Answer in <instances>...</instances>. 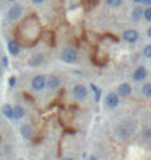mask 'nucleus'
<instances>
[{"label":"nucleus","instance_id":"nucleus-1","mask_svg":"<svg viewBox=\"0 0 151 160\" xmlns=\"http://www.w3.org/2000/svg\"><path fill=\"white\" fill-rule=\"evenodd\" d=\"M62 59L66 63H75L78 60V53L73 50V49H65L62 52Z\"/></svg>","mask_w":151,"mask_h":160},{"label":"nucleus","instance_id":"nucleus-2","mask_svg":"<svg viewBox=\"0 0 151 160\" xmlns=\"http://www.w3.org/2000/svg\"><path fill=\"white\" fill-rule=\"evenodd\" d=\"M31 87H33V90H35V91H41L43 88L46 87V78H44L43 75L34 76L33 81H31Z\"/></svg>","mask_w":151,"mask_h":160},{"label":"nucleus","instance_id":"nucleus-3","mask_svg":"<svg viewBox=\"0 0 151 160\" xmlns=\"http://www.w3.org/2000/svg\"><path fill=\"white\" fill-rule=\"evenodd\" d=\"M87 87L85 85H82V84H76L75 87H73V97L75 99H78V100H84L87 97Z\"/></svg>","mask_w":151,"mask_h":160},{"label":"nucleus","instance_id":"nucleus-4","mask_svg":"<svg viewBox=\"0 0 151 160\" xmlns=\"http://www.w3.org/2000/svg\"><path fill=\"white\" fill-rule=\"evenodd\" d=\"M106 106L110 107V109H114V107H118L119 104V96L118 93H109L107 96H106Z\"/></svg>","mask_w":151,"mask_h":160},{"label":"nucleus","instance_id":"nucleus-5","mask_svg":"<svg viewBox=\"0 0 151 160\" xmlns=\"http://www.w3.org/2000/svg\"><path fill=\"white\" fill-rule=\"evenodd\" d=\"M21 16H22V7H21L19 5H13V6L7 10V18L10 21L18 19Z\"/></svg>","mask_w":151,"mask_h":160},{"label":"nucleus","instance_id":"nucleus-6","mask_svg":"<svg viewBox=\"0 0 151 160\" xmlns=\"http://www.w3.org/2000/svg\"><path fill=\"white\" fill-rule=\"evenodd\" d=\"M60 85V78L59 76H56V75H50L48 78L46 80V87H48L50 90H57Z\"/></svg>","mask_w":151,"mask_h":160},{"label":"nucleus","instance_id":"nucleus-7","mask_svg":"<svg viewBox=\"0 0 151 160\" xmlns=\"http://www.w3.org/2000/svg\"><path fill=\"white\" fill-rule=\"evenodd\" d=\"M123 38H125L128 43H137L139 38V34H138V31H135V29H126L125 33H123Z\"/></svg>","mask_w":151,"mask_h":160},{"label":"nucleus","instance_id":"nucleus-8","mask_svg":"<svg viewBox=\"0 0 151 160\" xmlns=\"http://www.w3.org/2000/svg\"><path fill=\"white\" fill-rule=\"evenodd\" d=\"M132 93V88L129 84H120L118 87V96L119 97H128V96H131Z\"/></svg>","mask_w":151,"mask_h":160},{"label":"nucleus","instance_id":"nucleus-9","mask_svg":"<svg viewBox=\"0 0 151 160\" xmlns=\"http://www.w3.org/2000/svg\"><path fill=\"white\" fill-rule=\"evenodd\" d=\"M147 78V69L144 66H138L134 72V80L135 81H144Z\"/></svg>","mask_w":151,"mask_h":160},{"label":"nucleus","instance_id":"nucleus-10","mask_svg":"<svg viewBox=\"0 0 151 160\" xmlns=\"http://www.w3.org/2000/svg\"><path fill=\"white\" fill-rule=\"evenodd\" d=\"M7 50H9V53L12 54V56H18V54H19V50H21L18 41H15V40L9 41V43H7Z\"/></svg>","mask_w":151,"mask_h":160},{"label":"nucleus","instance_id":"nucleus-11","mask_svg":"<svg viewBox=\"0 0 151 160\" xmlns=\"http://www.w3.org/2000/svg\"><path fill=\"white\" fill-rule=\"evenodd\" d=\"M44 62V56L40 53H35L31 56V59H29V66H38Z\"/></svg>","mask_w":151,"mask_h":160},{"label":"nucleus","instance_id":"nucleus-12","mask_svg":"<svg viewBox=\"0 0 151 160\" xmlns=\"http://www.w3.org/2000/svg\"><path fill=\"white\" fill-rule=\"evenodd\" d=\"M24 115H25V110H24V107L18 104V106L13 107V119H22Z\"/></svg>","mask_w":151,"mask_h":160},{"label":"nucleus","instance_id":"nucleus-13","mask_svg":"<svg viewBox=\"0 0 151 160\" xmlns=\"http://www.w3.org/2000/svg\"><path fill=\"white\" fill-rule=\"evenodd\" d=\"M21 134H22V137L24 138H31V135H33V128L29 127V125H22L21 127Z\"/></svg>","mask_w":151,"mask_h":160},{"label":"nucleus","instance_id":"nucleus-14","mask_svg":"<svg viewBox=\"0 0 151 160\" xmlns=\"http://www.w3.org/2000/svg\"><path fill=\"white\" fill-rule=\"evenodd\" d=\"M144 16V9L141 6H137L134 10H132V18H134V21H138V19H141Z\"/></svg>","mask_w":151,"mask_h":160},{"label":"nucleus","instance_id":"nucleus-15","mask_svg":"<svg viewBox=\"0 0 151 160\" xmlns=\"http://www.w3.org/2000/svg\"><path fill=\"white\" fill-rule=\"evenodd\" d=\"M2 110H3V115L6 116L7 119H13V107H12V106H9V104H5Z\"/></svg>","mask_w":151,"mask_h":160},{"label":"nucleus","instance_id":"nucleus-16","mask_svg":"<svg viewBox=\"0 0 151 160\" xmlns=\"http://www.w3.org/2000/svg\"><path fill=\"white\" fill-rule=\"evenodd\" d=\"M142 94L145 97H148V99L151 97V82H147V84L142 85Z\"/></svg>","mask_w":151,"mask_h":160},{"label":"nucleus","instance_id":"nucleus-17","mask_svg":"<svg viewBox=\"0 0 151 160\" xmlns=\"http://www.w3.org/2000/svg\"><path fill=\"white\" fill-rule=\"evenodd\" d=\"M106 3H107L110 7H119L120 5H122V0H107Z\"/></svg>","mask_w":151,"mask_h":160},{"label":"nucleus","instance_id":"nucleus-18","mask_svg":"<svg viewBox=\"0 0 151 160\" xmlns=\"http://www.w3.org/2000/svg\"><path fill=\"white\" fill-rule=\"evenodd\" d=\"M90 87H91V90L94 91V94H95V101H99L100 100V96H101V91H100L99 88H97V85H94V84H91Z\"/></svg>","mask_w":151,"mask_h":160},{"label":"nucleus","instance_id":"nucleus-19","mask_svg":"<svg viewBox=\"0 0 151 160\" xmlns=\"http://www.w3.org/2000/svg\"><path fill=\"white\" fill-rule=\"evenodd\" d=\"M144 18L148 21V22H151V6H148L144 10Z\"/></svg>","mask_w":151,"mask_h":160},{"label":"nucleus","instance_id":"nucleus-20","mask_svg":"<svg viewBox=\"0 0 151 160\" xmlns=\"http://www.w3.org/2000/svg\"><path fill=\"white\" fill-rule=\"evenodd\" d=\"M144 56H145V57H148V59H151V44H150V46H145Z\"/></svg>","mask_w":151,"mask_h":160},{"label":"nucleus","instance_id":"nucleus-21","mask_svg":"<svg viewBox=\"0 0 151 160\" xmlns=\"http://www.w3.org/2000/svg\"><path fill=\"white\" fill-rule=\"evenodd\" d=\"M15 84H16V78L15 76H10L9 78V87H15Z\"/></svg>","mask_w":151,"mask_h":160},{"label":"nucleus","instance_id":"nucleus-22","mask_svg":"<svg viewBox=\"0 0 151 160\" xmlns=\"http://www.w3.org/2000/svg\"><path fill=\"white\" fill-rule=\"evenodd\" d=\"M144 138H147V140L151 138V129H145L144 131Z\"/></svg>","mask_w":151,"mask_h":160},{"label":"nucleus","instance_id":"nucleus-23","mask_svg":"<svg viewBox=\"0 0 151 160\" xmlns=\"http://www.w3.org/2000/svg\"><path fill=\"white\" fill-rule=\"evenodd\" d=\"M2 66L3 68L7 66V57H2Z\"/></svg>","mask_w":151,"mask_h":160},{"label":"nucleus","instance_id":"nucleus-24","mask_svg":"<svg viewBox=\"0 0 151 160\" xmlns=\"http://www.w3.org/2000/svg\"><path fill=\"white\" fill-rule=\"evenodd\" d=\"M142 3H144V5H147V6H150V5H151V0H144Z\"/></svg>","mask_w":151,"mask_h":160},{"label":"nucleus","instance_id":"nucleus-25","mask_svg":"<svg viewBox=\"0 0 151 160\" xmlns=\"http://www.w3.org/2000/svg\"><path fill=\"white\" fill-rule=\"evenodd\" d=\"M44 0H33V3H37V5H40V3H43Z\"/></svg>","mask_w":151,"mask_h":160},{"label":"nucleus","instance_id":"nucleus-26","mask_svg":"<svg viewBox=\"0 0 151 160\" xmlns=\"http://www.w3.org/2000/svg\"><path fill=\"white\" fill-rule=\"evenodd\" d=\"M134 2H135V3H138V5H141V3H142L144 0H134Z\"/></svg>","mask_w":151,"mask_h":160},{"label":"nucleus","instance_id":"nucleus-27","mask_svg":"<svg viewBox=\"0 0 151 160\" xmlns=\"http://www.w3.org/2000/svg\"><path fill=\"white\" fill-rule=\"evenodd\" d=\"M147 34H148V37H150V38H151V28H150V29H148V33H147Z\"/></svg>","mask_w":151,"mask_h":160},{"label":"nucleus","instance_id":"nucleus-28","mask_svg":"<svg viewBox=\"0 0 151 160\" xmlns=\"http://www.w3.org/2000/svg\"><path fill=\"white\" fill-rule=\"evenodd\" d=\"M88 160H97V159H95L94 156H91V157H90V159H88Z\"/></svg>","mask_w":151,"mask_h":160},{"label":"nucleus","instance_id":"nucleus-29","mask_svg":"<svg viewBox=\"0 0 151 160\" xmlns=\"http://www.w3.org/2000/svg\"><path fill=\"white\" fill-rule=\"evenodd\" d=\"M63 160H73V159H72V157H65Z\"/></svg>","mask_w":151,"mask_h":160},{"label":"nucleus","instance_id":"nucleus-30","mask_svg":"<svg viewBox=\"0 0 151 160\" xmlns=\"http://www.w3.org/2000/svg\"><path fill=\"white\" fill-rule=\"evenodd\" d=\"M0 75H2V66H0Z\"/></svg>","mask_w":151,"mask_h":160},{"label":"nucleus","instance_id":"nucleus-31","mask_svg":"<svg viewBox=\"0 0 151 160\" xmlns=\"http://www.w3.org/2000/svg\"><path fill=\"white\" fill-rule=\"evenodd\" d=\"M6 2H15V0H6Z\"/></svg>","mask_w":151,"mask_h":160}]
</instances>
